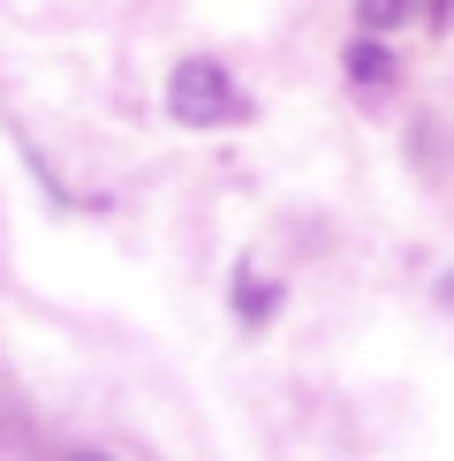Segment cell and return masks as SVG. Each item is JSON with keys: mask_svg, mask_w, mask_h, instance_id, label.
Wrapping results in <instances>:
<instances>
[{"mask_svg": "<svg viewBox=\"0 0 454 461\" xmlns=\"http://www.w3.org/2000/svg\"><path fill=\"white\" fill-rule=\"evenodd\" d=\"M167 113H175L182 129H235V122H250V91L235 84L220 61H182L175 76H167Z\"/></svg>", "mask_w": 454, "mask_h": 461, "instance_id": "1", "label": "cell"}, {"mask_svg": "<svg viewBox=\"0 0 454 461\" xmlns=\"http://www.w3.org/2000/svg\"><path fill=\"white\" fill-rule=\"evenodd\" d=\"M349 84H394V53H386V31H371V38H356L349 46Z\"/></svg>", "mask_w": 454, "mask_h": 461, "instance_id": "2", "label": "cell"}, {"mask_svg": "<svg viewBox=\"0 0 454 461\" xmlns=\"http://www.w3.org/2000/svg\"><path fill=\"white\" fill-rule=\"evenodd\" d=\"M273 311H280V287L265 280V273H250V265H242V273H235V318H242V325H265Z\"/></svg>", "mask_w": 454, "mask_h": 461, "instance_id": "3", "label": "cell"}, {"mask_svg": "<svg viewBox=\"0 0 454 461\" xmlns=\"http://www.w3.org/2000/svg\"><path fill=\"white\" fill-rule=\"evenodd\" d=\"M409 8H416V0H356V23H364V31H402Z\"/></svg>", "mask_w": 454, "mask_h": 461, "instance_id": "4", "label": "cell"}, {"mask_svg": "<svg viewBox=\"0 0 454 461\" xmlns=\"http://www.w3.org/2000/svg\"><path fill=\"white\" fill-rule=\"evenodd\" d=\"M447 15H454V0H431V31H447Z\"/></svg>", "mask_w": 454, "mask_h": 461, "instance_id": "5", "label": "cell"}, {"mask_svg": "<svg viewBox=\"0 0 454 461\" xmlns=\"http://www.w3.org/2000/svg\"><path fill=\"white\" fill-rule=\"evenodd\" d=\"M447 303H454V280H447Z\"/></svg>", "mask_w": 454, "mask_h": 461, "instance_id": "6", "label": "cell"}]
</instances>
